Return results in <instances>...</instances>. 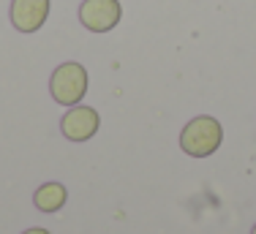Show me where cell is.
Returning a JSON list of instances; mask_svg holds the SVG:
<instances>
[{
    "mask_svg": "<svg viewBox=\"0 0 256 234\" xmlns=\"http://www.w3.org/2000/svg\"><path fill=\"white\" fill-rule=\"evenodd\" d=\"M224 142V128L216 117L199 114L180 131V147L191 158H210Z\"/></svg>",
    "mask_w": 256,
    "mask_h": 234,
    "instance_id": "obj_1",
    "label": "cell"
},
{
    "mask_svg": "<svg viewBox=\"0 0 256 234\" xmlns=\"http://www.w3.org/2000/svg\"><path fill=\"white\" fill-rule=\"evenodd\" d=\"M50 93L60 106H76L88 93V71L79 63H63L50 76Z\"/></svg>",
    "mask_w": 256,
    "mask_h": 234,
    "instance_id": "obj_2",
    "label": "cell"
},
{
    "mask_svg": "<svg viewBox=\"0 0 256 234\" xmlns=\"http://www.w3.org/2000/svg\"><path fill=\"white\" fill-rule=\"evenodd\" d=\"M123 20V6L120 0H84L79 6V22L90 33H109Z\"/></svg>",
    "mask_w": 256,
    "mask_h": 234,
    "instance_id": "obj_3",
    "label": "cell"
},
{
    "mask_svg": "<svg viewBox=\"0 0 256 234\" xmlns=\"http://www.w3.org/2000/svg\"><path fill=\"white\" fill-rule=\"evenodd\" d=\"M101 128V117L96 112L93 106H71L68 112L63 114V120H60V131H63L66 139L71 142H88L93 139L96 134H98Z\"/></svg>",
    "mask_w": 256,
    "mask_h": 234,
    "instance_id": "obj_4",
    "label": "cell"
},
{
    "mask_svg": "<svg viewBox=\"0 0 256 234\" xmlns=\"http://www.w3.org/2000/svg\"><path fill=\"white\" fill-rule=\"evenodd\" d=\"M8 16L20 33H36L50 20V0H11Z\"/></svg>",
    "mask_w": 256,
    "mask_h": 234,
    "instance_id": "obj_5",
    "label": "cell"
},
{
    "mask_svg": "<svg viewBox=\"0 0 256 234\" xmlns=\"http://www.w3.org/2000/svg\"><path fill=\"white\" fill-rule=\"evenodd\" d=\"M66 199H68V190L60 186V182H44V186L36 190L33 204L38 207L41 212H58L60 207L66 204Z\"/></svg>",
    "mask_w": 256,
    "mask_h": 234,
    "instance_id": "obj_6",
    "label": "cell"
},
{
    "mask_svg": "<svg viewBox=\"0 0 256 234\" xmlns=\"http://www.w3.org/2000/svg\"><path fill=\"white\" fill-rule=\"evenodd\" d=\"M22 234H50L46 229H28V232H22Z\"/></svg>",
    "mask_w": 256,
    "mask_h": 234,
    "instance_id": "obj_7",
    "label": "cell"
},
{
    "mask_svg": "<svg viewBox=\"0 0 256 234\" xmlns=\"http://www.w3.org/2000/svg\"><path fill=\"white\" fill-rule=\"evenodd\" d=\"M251 234H256V226H254V229H251Z\"/></svg>",
    "mask_w": 256,
    "mask_h": 234,
    "instance_id": "obj_8",
    "label": "cell"
}]
</instances>
